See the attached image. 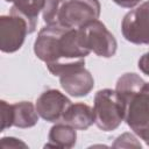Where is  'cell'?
Instances as JSON below:
<instances>
[{
	"mask_svg": "<svg viewBox=\"0 0 149 149\" xmlns=\"http://www.w3.org/2000/svg\"><path fill=\"white\" fill-rule=\"evenodd\" d=\"M34 52L47 64L48 70L58 77L69 68L85 64V57L91 51L84 47L78 29L56 24L38 31Z\"/></svg>",
	"mask_w": 149,
	"mask_h": 149,
	"instance_id": "obj_1",
	"label": "cell"
},
{
	"mask_svg": "<svg viewBox=\"0 0 149 149\" xmlns=\"http://www.w3.org/2000/svg\"><path fill=\"white\" fill-rule=\"evenodd\" d=\"M27 34H31L28 21L19 14L9 13L0 16V50L6 54L17 51Z\"/></svg>",
	"mask_w": 149,
	"mask_h": 149,
	"instance_id": "obj_5",
	"label": "cell"
},
{
	"mask_svg": "<svg viewBox=\"0 0 149 149\" xmlns=\"http://www.w3.org/2000/svg\"><path fill=\"white\" fill-rule=\"evenodd\" d=\"M114 3H116L120 7L123 8H133L135 7L137 3H140L142 0H112Z\"/></svg>",
	"mask_w": 149,
	"mask_h": 149,
	"instance_id": "obj_20",
	"label": "cell"
},
{
	"mask_svg": "<svg viewBox=\"0 0 149 149\" xmlns=\"http://www.w3.org/2000/svg\"><path fill=\"white\" fill-rule=\"evenodd\" d=\"M1 105V128L0 132L12 127V104H8L5 100L0 101Z\"/></svg>",
	"mask_w": 149,
	"mask_h": 149,
	"instance_id": "obj_17",
	"label": "cell"
},
{
	"mask_svg": "<svg viewBox=\"0 0 149 149\" xmlns=\"http://www.w3.org/2000/svg\"><path fill=\"white\" fill-rule=\"evenodd\" d=\"M141 143L130 133H123L118 136L113 143V148H141Z\"/></svg>",
	"mask_w": 149,
	"mask_h": 149,
	"instance_id": "obj_16",
	"label": "cell"
},
{
	"mask_svg": "<svg viewBox=\"0 0 149 149\" xmlns=\"http://www.w3.org/2000/svg\"><path fill=\"white\" fill-rule=\"evenodd\" d=\"M0 147L1 148H28V146L23 141H21L20 139L9 137V136L1 139Z\"/></svg>",
	"mask_w": 149,
	"mask_h": 149,
	"instance_id": "obj_18",
	"label": "cell"
},
{
	"mask_svg": "<svg viewBox=\"0 0 149 149\" xmlns=\"http://www.w3.org/2000/svg\"><path fill=\"white\" fill-rule=\"evenodd\" d=\"M94 123L104 132L115 130L126 115V104L115 90L102 88L94 95Z\"/></svg>",
	"mask_w": 149,
	"mask_h": 149,
	"instance_id": "obj_2",
	"label": "cell"
},
{
	"mask_svg": "<svg viewBox=\"0 0 149 149\" xmlns=\"http://www.w3.org/2000/svg\"><path fill=\"white\" fill-rule=\"evenodd\" d=\"M77 129L65 122H57L50 128L49 141L45 147L55 148H72L77 142Z\"/></svg>",
	"mask_w": 149,
	"mask_h": 149,
	"instance_id": "obj_11",
	"label": "cell"
},
{
	"mask_svg": "<svg viewBox=\"0 0 149 149\" xmlns=\"http://www.w3.org/2000/svg\"><path fill=\"white\" fill-rule=\"evenodd\" d=\"M137 66H139V69H140L144 74L149 76V50L140 57L139 63H137Z\"/></svg>",
	"mask_w": 149,
	"mask_h": 149,
	"instance_id": "obj_19",
	"label": "cell"
},
{
	"mask_svg": "<svg viewBox=\"0 0 149 149\" xmlns=\"http://www.w3.org/2000/svg\"><path fill=\"white\" fill-rule=\"evenodd\" d=\"M58 77L62 88L68 94L76 98L87 95L94 86L93 76L87 69H85V64L69 68Z\"/></svg>",
	"mask_w": 149,
	"mask_h": 149,
	"instance_id": "obj_9",
	"label": "cell"
},
{
	"mask_svg": "<svg viewBox=\"0 0 149 149\" xmlns=\"http://www.w3.org/2000/svg\"><path fill=\"white\" fill-rule=\"evenodd\" d=\"M71 100L61 91L48 88L36 99V111L38 115L48 122L62 121L65 112L71 105Z\"/></svg>",
	"mask_w": 149,
	"mask_h": 149,
	"instance_id": "obj_8",
	"label": "cell"
},
{
	"mask_svg": "<svg viewBox=\"0 0 149 149\" xmlns=\"http://www.w3.org/2000/svg\"><path fill=\"white\" fill-rule=\"evenodd\" d=\"M100 9L98 0H66L61 10L59 24L78 29L90 21L98 20Z\"/></svg>",
	"mask_w": 149,
	"mask_h": 149,
	"instance_id": "obj_6",
	"label": "cell"
},
{
	"mask_svg": "<svg viewBox=\"0 0 149 149\" xmlns=\"http://www.w3.org/2000/svg\"><path fill=\"white\" fill-rule=\"evenodd\" d=\"M66 0H45L44 8L42 10V16L47 26L59 24L61 10ZM61 26V24H59Z\"/></svg>",
	"mask_w": 149,
	"mask_h": 149,
	"instance_id": "obj_15",
	"label": "cell"
},
{
	"mask_svg": "<svg viewBox=\"0 0 149 149\" xmlns=\"http://www.w3.org/2000/svg\"><path fill=\"white\" fill-rule=\"evenodd\" d=\"M7 2H12L13 6L10 8V13L19 14L24 17L31 29V33L35 31L37 24V16L41 10H43L45 0H5Z\"/></svg>",
	"mask_w": 149,
	"mask_h": 149,
	"instance_id": "obj_12",
	"label": "cell"
},
{
	"mask_svg": "<svg viewBox=\"0 0 149 149\" xmlns=\"http://www.w3.org/2000/svg\"><path fill=\"white\" fill-rule=\"evenodd\" d=\"M125 121L149 146V83L126 101Z\"/></svg>",
	"mask_w": 149,
	"mask_h": 149,
	"instance_id": "obj_3",
	"label": "cell"
},
{
	"mask_svg": "<svg viewBox=\"0 0 149 149\" xmlns=\"http://www.w3.org/2000/svg\"><path fill=\"white\" fill-rule=\"evenodd\" d=\"M144 83L146 81L139 74H136L134 72H127L118 79L115 91L126 104V101L130 97H133L139 91H141Z\"/></svg>",
	"mask_w": 149,
	"mask_h": 149,
	"instance_id": "obj_14",
	"label": "cell"
},
{
	"mask_svg": "<svg viewBox=\"0 0 149 149\" xmlns=\"http://www.w3.org/2000/svg\"><path fill=\"white\" fill-rule=\"evenodd\" d=\"M62 121L72 126L74 129L85 130L94 123V111L84 102L71 104Z\"/></svg>",
	"mask_w": 149,
	"mask_h": 149,
	"instance_id": "obj_10",
	"label": "cell"
},
{
	"mask_svg": "<svg viewBox=\"0 0 149 149\" xmlns=\"http://www.w3.org/2000/svg\"><path fill=\"white\" fill-rule=\"evenodd\" d=\"M121 33L133 44H149V0L123 16Z\"/></svg>",
	"mask_w": 149,
	"mask_h": 149,
	"instance_id": "obj_7",
	"label": "cell"
},
{
	"mask_svg": "<svg viewBox=\"0 0 149 149\" xmlns=\"http://www.w3.org/2000/svg\"><path fill=\"white\" fill-rule=\"evenodd\" d=\"M78 30L84 47L90 51H93L97 56L111 58L115 55L118 42L114 35L101 21H90L83 27L78 28Z\"/></svg>",
	"mask_w": 149,
	"mask_h": 149,
	"instance_id": "obj_4",
	"label": "cell"
},
{
	"mask_svg": "<svg viewBox=\"0 0 149 149\" xmlns=\"http://www.w3.org/2000/svg\"><path fill=\"white\" fill-rule=\"evenodd\" d=\"M36 106L30 101H20L12 104V126L19 128L34 127L38 121Z\"/></svg>",
	"mask_w": 149,
	"mask_h": 149,
	"instance_id": "obj_13",
	"label": "cell"
}]
</instances>
